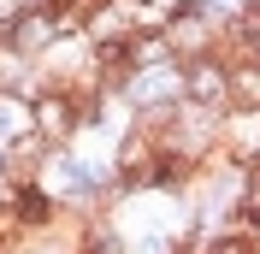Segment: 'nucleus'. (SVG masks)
<instances>
[{
  "instance_id": "1",
  "label": "nucleus",
  "mask_w": 260,
  "mask_h": 254,
  "mask_svg": "<svg viewBox=\"0 0 260 254\" xmlns=\"http://www.w3.org/2000/svg\"><path fill=\"white\" fill-rule=\"evenodd\" d=\"M160 160H166L160 136H154L148 124H130L124 136H118V148H113V183H118V195L154 189V183H160Z\"/></svg>"
},
{
  "instance_id": "4",
  "label": "nucleus",
  "mask_w": 260,
  "mask_h": 254,
  "mask_svg": "<svg viewBox=\"0 0 260 254\" xmlns=\"http://www.w3.org/2000/svg\"><path fill=\"white\" fill-rule=\"evenodd\" d=\"M77 254H130V237L118 225H107V219H89L77 231Z\"/></svg>"
},
{
  "instance_id": "5",
  "label": "nucleus",
  "mask_w": 260,
  "mask_h": 254,
  "mask_svg": "<svg viewBox=\"0 0 260 254\" xmlns=\"http://www.w3.org/2000/svg\"><path fill=\"white\" fill-rule=\"evenodd\" d=\"M201 254H260V237H254V231H243V225H225L219 237L201 242Z\"/></svg>"
},
{
  "instance_id": "2",
  "label": "nucleus",
  "mask_w": 260,
  "mask_h": 254,
  "mask_svg": "<svg viewBox=\"0 0 260 254\" xmlns=\"http://www.w3.org/2000/svg\"><path fill=\"white\" fill-rule=\"evenodd\" d=\"M30 130L48 148H65L71 136H83V112H77V89H53V83H36L30 95Z\"/></svg>"
},
{
  "instance_id": "3",
  "label": "nucleus",
  "mask_w": 260,
  "mask_h": 254,
  "mask_svg": "<svg viewBox=\"0 0 260 254\" xmlns=\"http://www.w3.org/2000/svg\"><path fill=\"white\" fill-rule=\"evenodd\" d=\"M183 101L207 112H231V65L225 59H195L183 65Z\"/></svg>"
}]
</instances>
